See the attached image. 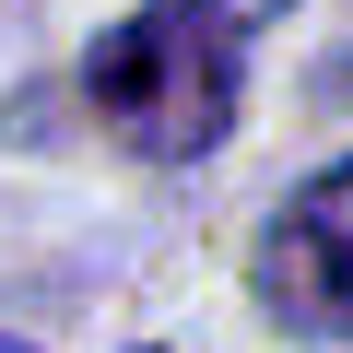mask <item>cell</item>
Instances as JSON below:
<instances>
[{"label":"cell","instance_id":"1","mask_svg":"<svg viewBox=\"0 0 353 353\" xmlns=\"http://www.w3.org/2000/svg\"><path fill=\"white\" fill-rule=\"evenodd\" d=\"M294 12V0H141L130 24L94 36L83 106L118 153L141 165H189L236 130V59Z\"/></svg>","mask_w":353,"mask_h":353},{"label":"cell","instance_id":"2","mask_svg":"<svg viewBox=\"0 0 353 353\" xmlns=\"http://www.w3.org/2000/svg\"><path fill=\"white\" fill-rule=\"evenodd\" d=\"M259 306L306 341H353V153L259 224Z\"/></svg>","mask_w":353,"mask_h":353},{"label":"cell","instance_id":"3","mask_svg":"<svg viewBox=\"0 0 353 353\" xmlns=\"http://www.w3.org/2000/svg\"><path fill=\"white\" fill-rule=\"evenodd\" d=\"M0 353H36V341H0Z\"/></svg>","mask_w":353,"mask_h":353}]
</instances>
